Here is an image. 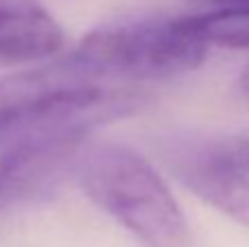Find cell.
I'll list each match as a JSON object with an SVG mask.
<instances>
[{"label": "cell", "instance_id": "1", "mask_svg": "<svg viewBox=\"0 0 249 247\" xmlns=\"http://www.w3.org/2000/svg\"><path fill=\"white\" fill-rule=\"evenodd\" d=\"M86 197L146 247H195L190 226L146 158L116 142L88 144L77 160Z\"/></svg>", "mask_w": 249, "mask_h": 247}, {"label": "cell", "instance_id": "6", "mask_svg": "<svg viewBox=\"0 0 249 247\" xmlns=\"http://www.w3.org/2000/svg\"><path fill=\"white\" fill-rule=\"evenodd\" d=\"M181 29L201 46L249 48V7H223L179 18Z\"/></svg>", "mask_w": 249, "mask_h": 247}, {"label": "cell", "instance_id": "5", "mask_svg": "<svg viewBox=\"0 0 249 247\" xmlns=\"http://www.w3.org/2000/svg\"><path fill=\"white\" fill-rule=\"evenodd\" d=\"M61 46L64 31L39 0H0V61H42Z\"/></svg>", "mask_w": 249, "mask_h": 247}, {"label": "cell", "instance_id": "7", "mask_svg": "<svg viewBox=\"0 0 249 247\" xmlns=\"http://www.w3.org/2000/svg\"><path fill=\"white\" fill-rule=\"evenodd\" d=\"M221 149L228 153V158L247 173L249 171V134L245 136H236V138H230L221 142Z\"/></svg>", "mask_w": 249, "mask_h": 247}, {"label": "cell", "instance_id": "8", "mask_svg": "<svg viewBox=\"0 0 249 247\" xmlns=\"http://www.w3.org/2000/svg\"><path fill=\"white\" fill-rule=\"evenodd\" d=\"M236 88H238V94L243 96V99L249 101V61L245 64V68L241 70V74H238L236 79Z\"/></svg>", "mask_w": 249, "mask_h": 247}, {"label": "cell", "instance_id": "4", "mask_svg": "<svg viewBox=\"0 0 249 247\" xmlns=\"http://www.w3.org/2000/svg\"><path fill=\"white\" fill-rule=\"evenodd\" d=\"M101 86V81L77 59H66L0 77V127L33 114L66 94Z\"/></svg>", "mask_w": 249, "mask_h": 247}, {"label": "cell", "instance_id": "3", "mask_svg": "<svg viewBox=\"0 0 249 247\" xmlns=\"http://www.w3.org/2000/svg\"><path fill=\"white\" fill-rule=\"evenodd\" d=\"M160 156L181 186L249 230V179L221 142L164 138Z\"/></svg>", "mask_w": 249, "mask_h": 247}, {"label": "cell", "instance_id": "2", "mask_svg": "<svg viewBox=\"0 0 249 247\" xmlns=\"http://www.w3.org/2000/svg\"><path fill=\"white\" fill-rule=\"evenodd\" d=\"M206 51L181 29L179 18H129L96 26L72 55L99 81H107L190 72L203 64Z\"/></svg>", "mask_w": 249, "mask_h": 247}, {"label": "cell", "instance_id": "9", "mask_svg": "<svg viewBox=\"0 0 249 247\" xmlns=\"http://www.w3.org/2000/svg\"><path fill=\"white\" fill-rule=\"evenodd\" d=\"M223 7H249V0H214Z\"/></svg>", "mask_w": 249, "mask_h": 247}]
</instances>
